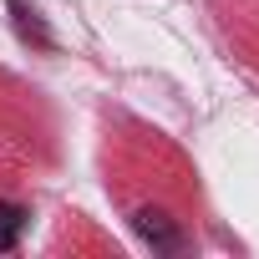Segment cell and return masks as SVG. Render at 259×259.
<instances>
[{
  "label": "cell",
  "mask_w": 259,
  "mask_h": 259,
  "mask_svg": "<svg viewBox=\"0 0 259 259\" xmlns=\"http://www.w3.org/2000/svg\"><path fill=\"white\" fill-rule=\"evenodd\" d=\"M133 234L148 249H158V254H178L183 249V234H178V224L163 208H133Z\"/></svg>",
  "instance_id": "1"
},
{
  "label": "cell",
  "mask_w": 259,
  "mask_h": 259,
  "mask_svg": "<svg viewBox=\"0 0 259 259\" xmlns=\"http://www.w3.org/2000/svg\"><path fill=\"white\" fill-rule=\"evenodd\" d=\"M6 11H11V26H16V36H21V41H31V46H41V51H51V46H56V36H51V26L41 21V11H36V6H26V0H6Z\"/></svg>",
  "instance_id": "2"
},
{
  "label": "cell",
  "mask_w": 259,
  "mask_h": 259,
  "mask_svg": "<svg viewBox=\"0 0 259 259\" xmlns=\"http://www.w3.org/2000/svg\"><path fill=\"white\" fill-rule=\"evenodd\" d=\"M26 208L21 203H11V198H0V254H11L16 244H21V234H26Z\"/></svg>",
  "instance_id": "3"
}]
</instances>
